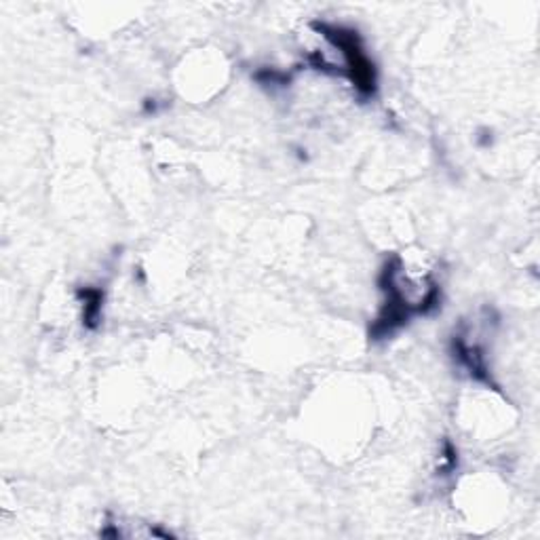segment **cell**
I'll list each match as a JSON object with an SVG mask.
<instances>
[{
  "mask_svg": "<svg viewBox=\"0 0 540 540\" xmlns=\"http://www.w3.org/2000/svg\"><path fill=\"white\" fill-rule=\"evenodd\" d=\"M81 296H85L87 307H85V323L89 327H95L99 315V304H101V294L98 289H85L81 291Z\"/></svg>",
  "mask_w": 540,
  "mask_h": 540,
  "instance_id": "7a4b0ae2",
  "label": "cell"
},
{
  "mask_svg": "<svg viewBox=\"0 0 540 540\" xmlns=\"http://www.w3.org/2000/svg\"><path fill=\"white\" fill-rule=\"evenodd\" d=\"M317 28L346 55L348 74H351V81L357 87V91L361 95H367V98L376 93V70H374L372 62L367 60L364 49H361L357 32L338 28V25H317Z\"/></svg>",
  "mask_w": 540,
  "mask_h": 540,
  "instance_id": "6da1fadb",
  "label": "cell"
}]
</instances>
